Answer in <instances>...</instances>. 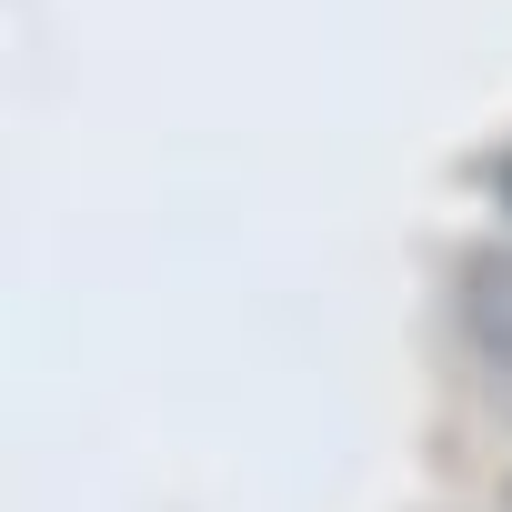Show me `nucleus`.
Instances as JSON below:
<instances>
[{"label": "nucleus", "mask_w": 512, "mask_h": 512, "mask_svg": "<svg viewBox=\"0 0 512 512\" xmlns=\"http://www.w3.org/2000/svg\"><path fill=\"white\" fill-rule=\"evenodd\" d=\"M452 312H462V362H472L482 402L512 422V241H492V251H472V262H462Z\"/></svg>", "instance_id": "obj_1"}, {"label": "nucleus", "mask_w": 512, "mask_h": 512, "mask_svg": "<svg viewBox=\"0 0 512 512\" xmlns=\"http://www.w3.org/2000/svg\"><path fill=\"white\" fill-rule=\"evenodd\" d=\"M502 201H512V161H502Z\"/></svg>", "instance_id": "obj_2"}, {"label": "nucleus", "mask_w": 512, "mask_h": 512, "mask_svg": "<svg viewBox=\"0 0 512 512\" xmlns=\"http://www.w3.org/2000/svg\"><path fill=\"white\" fill-rule=\"evenodd\" d=\"M502 512H512V482H502Z\"/></svg>", "instance_id": "obj_3"}]
</instances>
